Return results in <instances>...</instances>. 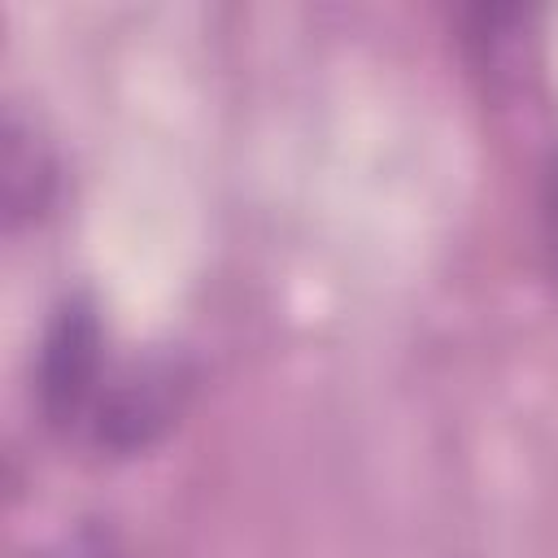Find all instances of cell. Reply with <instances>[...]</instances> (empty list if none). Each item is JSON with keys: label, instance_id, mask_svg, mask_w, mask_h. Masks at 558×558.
Returning a JSON list of instances; mask_svg holds the SVG:
<instances>
[{"label": "cell", "instance_id": "6da1fadb", "mask_svg": "<svg viewBox=\"0 0 558 558\" xmlns=\"http://www.w3.org/2000/svg\"><path fill=\"white\" fill-rule=\"evenodd\" d=\"M100 371V323L83 301H70L39 349V401L52 423H70L96 392Z\"/></svg>", "mask_w": 558, "mask_h": 558}, {"label": "cell", "instance_id": "7a4b0ae2", "mask_svg": "<svg viewBox=\"0 0 558 558\" xmlns=\"http://www.w3.org/2000/svg\"><path fill=\"white\" fill-rule=\"evenodd\" d=\"M549 187H554V196H549V214H554V222H558V166H554V174H549Z\"/></svg>", "mask_w": 558, "mask_h": 558}]
</instances>
